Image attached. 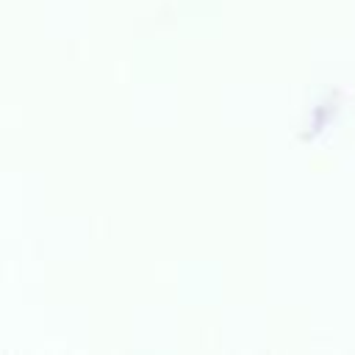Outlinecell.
I'll return each instance as SVG.
<instances>
[]
</instances>
